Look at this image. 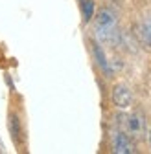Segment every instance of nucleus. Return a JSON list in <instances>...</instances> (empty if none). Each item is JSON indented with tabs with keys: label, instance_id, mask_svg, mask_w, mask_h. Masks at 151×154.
<instances>
[{
	"label": "nucleus",
	"instance_id": "nucleus-7",
	"mask_svg": "<svg viewBox=\"0 0 151 154\" xmlns=\"http://www.w3.org/2000/svg\"><path fill=\"white\" fill-rule=\"evenodd\" d=\"M137 35L140 38V42L151 50V15H144L140 20H138V26H137Z\"/></svg>",
	"mask_w": 151,
	"mask_h": 154
},
{
	"label": "nucleus",
	"instance_id": "nucleus-1",
	"mask_svg": "<svg viewBox=\"0 0 151 154\" xmlns=\"http://www.w3.org/2000/svg\"><path fill=\"white\" fill-rule=\"evenodd\" d=\"M92 33L94 38L101 44H112L118 38V29H120V18L118 13L112 8H101L94 13L92 17Z\"/></svg>",
	"mask_w": 151,
	"mask_h": 154
},
{
	"label": "nucleus",
	"instance_id": "nucleus-4",
	"mask_svg": "<svg viewBox=\"0 0 151 154\" xmlns=\"http://www.w3.org/2000/svg\"><path fill=\"white\" fill-rule=\"evenodd\" d=\"M111 99H112V105H114L116 108L127 110V108H131V105H133V101H135V94H133V90H131L129 85L116 83L114 86H112Z\"/></svg>",
	"mask_w": 151,
	"mask_h": 154
},
{
	"label": "nucleus",
	"instance_id": "nucleus-2",
	"mask_svg": "<svg viewBox=\"0 0 151 154\" xmlns=\"http://www.w3.org/2000/svg\"><path fill=\"white\" fill-rule=\"evenodd\" d=\"M116 127L122 128L135 141L146 140V136H147V118L142 110H131L127 114H120Z\"/></svg>",
	"mask_w": 151,
	"mask_h": 154
},
{
	"label": "nucleus",
	"instance_id": "nucleus-6",
	"mask_svg": "<svg viewBox=\"0 0 151 154\" xmlns=\"http://www.w3.org/2000/svg\"><path fill=\"white\" fill-rule=\"evenodd\" d=\"M8 128L11 134V140L17 147H22V140H24V128H22V121H21V116L15 110L8 112Z\"/></svg>",
	"mask_w": 151,
	"mask_h": 154
},
{
	"label": "nucleus",
	"instance_id": "nucleus-8",
	"mask_svg": "<svg viewBox=\"0 0 151 154\" xmlns=\"http://www.w3.org/2000/svg\"><path fill=\"white\" fill-rule=\"evenodd\" d=\"M79 9H81L83 22L88 24L92 20L94 13H96V4H94V0H79Z\"/></svg>",
	"mask_w": 151,
	"mask_h": 154
},
{
	"label": "nucleus",
	"instance_id": "nucleus-5",
	"mask_svg": "<svg viewBox=\"0 0 151 154\" xmlns=\"http://www.w3.org/2000/svg\"><path fill=\"white\" fill-rule=\"evenodd\" d=\"M90 50H92L94 61H96L98 68L101 70V73H103L105 77H112V75H114V68H112L111 61L107 59V53H105V50H103L101 42H98V41H96L94 37L90 38Z\"/></svg>",
	"mask_w": 151,
	"mask_h": 154
},
{
	"label": "nucleus",
	"instance_id": "nucleus-3",
	"mask_svg": "<svg viewBox=\"0 0 151 154\" xmlns=\"http://www.w3.org/2000/svg\"><path fill=\"white\" fill-rule=\"evenodd\" d=\"M111 150L116 154H133L137 152V141L116 127L111 130Z\"/></svg>",
	"mask_w": 151,
	"mask_h": 154
},
{
	"label": "nucleus",
	"instance_id": "nucleus-9",
	"mask_svg": "<svg viewBox=\"0 0 151 154\" xmlns=\"http://www.w3.org/2000/svg\"><path fill=\"white\" fill-rule=\"evenodd\" d=\"M147 141H149V149H151V127L147 128Z\"/></svg>",
	"mask_w": 151,
	"mask_h": 154
}]
</instances>
